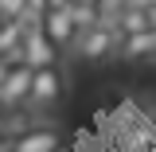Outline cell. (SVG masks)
Wrapping results in <instances>:
<instances>
[{"instance_id":"6da1fadb","label":"cell","mask_w":156,"mask_h":152,"mask_svg":"<svg viewBox=\"0 0 156 152\" xmlns=\"http://www.w3.org/2000/svg\"><path fill=\"white\" fill-rule=\"evenodd\" d=\"M66 97V78L58 66H39L31 70V94H27V109H55Z\"/></svg>"},{"instance_id":"7a4b0ae2","label":"cell","mask_w":156,"mask_h":152,"mask_svg":"<svg viewBox=\"0 0 156 152\" xmlns=\"http://www.w3.org/2000/svg\"><path fill=\"white\" fill-rule=\"evenodd\" d=\"M117 51V31L109 19H101L94 27H86V31H78L74 39V55L86 58V62H101V58H109Z\"/></svg>"},{"instance_id":"3957f363","label":"cell","mask_w":156,"mask_h":152,"mask_svg":"<svg viewBox=\"0 0 156 152\" xmlns=\"http://www.w3.org/2000/svg\"><path fill=\"white\" fill-rule=\"evenodd\" d=\"M20 55H23V62H27L31 70H39V66H58V47H51V43H47V35L39 31L35 23H27V27H23Z\"/></svg>"},{"instance_id":"277c9868","label":"cell","mask_w":156,"mask_h":152,"mask_svg":"<svg viewBox=\"0 0 156 152\" xmlns=\"http://www.w3.org/2000/svg\"><path fill=\"white\" fill-rule=\"evenodd\" d=\"M27 94H31V66H27V62L8 66V74L0 82V101H4V109L27 105Z\"/></svg>"},{"instance_id":"5b68a950","label":"cell","mask_w":156,"mask_h":152,"mask_svg":"<svg viewBox=\"0 0 156 152\" xmlns=\"http://www.w3.org/2000/svg\"><path fill=\"white\" fill-rule=\"evenodd\" d=\"M62 148V133L51 129V125H31L27 133L12 136L8 152H58Z\"/></svg>"},{"instance_id":"8992f818","label":"cell","mask_w":156,"mask_h":152,"mask_svg":"<svg viewBox=\"0 0 156 152\" xmlns=\"http://www.w3.org/2000/svg\"><path fill=\"white\" fill-rule=\"evenodd\" d=\"M35 27L47 35L51 47H74V39H78V27H74V19H70L66 8H58V12H43V19H39Z\"/></svg>"},{"instance_id":"52a82bcc","label":"cell","mask_w":156,"mask_h":152,"mask_svg":"<svg viewBox=\"0 0 156 152\" xmlns=\"http://www.w3.org/2000/svg\"><path fill=\"white\" fill-rule=\"evenodd\" d=\"M117 55L129 58V62H148V58H156V27L117 39Z\"/></svg>"},{"instance_id":"ba28073f","label":"cell","mask_w":156,"mask_h":152,"mask_svg":"<svg viewBox=\"0 0 156 152\" xmlns=\"http://www.w3.org/2000/svg\"><path fill=\"white\" fill-rule=\"evenodd\" d=\"M109 23H113L117 39L136 35V31H148V27H152V23H148V8H140V4H129V8H121L117 16H109Z\"/></svg>"},{"instance_id":"9c48e42d","label":"cell","mask_w":156,"mask_h":152,"mask_svg":"<svg viewBox=\"0 0 156 152\" xmlns=\"http://www.w3.org/2000/svg\"><path fill=\"white\" fill-rule=\"evenodd\" d=\"M0 129L4 136H20L31 129V113H27V105H16V109H4V121H0Z\"/></svg>"},{"instance_id":"30bf717a","label":"cell","mask_w":156,"mask_h":152,"mask_svg":"<svg viewBox=\"0 0 156 152\" xmlns=\"http://www.w3.org/2000/svg\"><path fill=\"white\" fill-rule=\"evenodd\" d=\"M66 12H70V19H74L78 31H86V27H94V23H101V8L98 4H66Z\"/></svg>"},{"instance_id":"8fae6325","label":"cell","mask_w":156,"mask_h":152,"mask_svg":"<svg viewBox=\"0 0 156 152\" xmlns=\"http://www.w3.org/2000/svg\"><path fill=\"white\" fill-rule=\"evenodd\" d=\"M27 0H0V19H20Z\"/></svg>"},{"instance_id":"7c38bea8","label":"cell","mask_w":156,"mask_h":152,"mask_svg":"<svg viewBox=\"0 0 156 152\" xmlns=\"http://www.w3.org/2000/svg\"><path fill=\"white\" fill-rule=\"evenodd\" d=\"M133 152H156V133H140L133 140Z\"/></svg>"},{"instance_id":"4fadbf2b","label":"cell","mask_w":156,"mask_h":152,"mask_svg":"<svg viewBox=\"0 0 156 152\" xmlns=\"http://www.w3.org/2000/svg\"><path fill=\"white\" fill-rule=\"evenodd\" d=\"M129 4H133V0H101V4H98V8H101V16L109 19V16H117V12H121V8H129Z\"/></svg>"},{"instance_id":"5bb4252c","label":"cell","mask_w":156,"mask_h":152,"mask_svg":"<svg viewBox=\"0 0 156 152\" xmlns=\"http://www.w3.org/2000/svg\"><path fill=\"white\" fill-rule=\"evenodd\" d=\"M70 0H47V12H58V8H66Z\"/></svg>"},{"instance_id":"9a60e30c","label":"cell","mask_w":156,"mask_h":152,"mask_svg":"<svg viewBox=\"0 0 156 152\" xmlns=\"http://www.w3.org/2000/svg\"><path fill=\"white\" fill-rule=\"evenodd\" d=\"M8 144H12V140H8V136L0 133V152H8Z\"/></svg>"},{"instance_id":"2e32d148","label":"cell","mask_w":156,"mask_h":152,"mask_svg":"<svg viewBox=\"0 0 156 152\" xmlns=\"http://www.w3.org/2000/svg\"><path fill=\"white\" fill-rule=\"evenodd\" d=\"M4 74H8V62H4V58H0V82H4Z\"/></svg>"},{"instance_id":"e0dca14e","label":"cell","mask_w":156,"mask_h":152,"mask_svg":"<svg viewBox=\"0 0 156 152\" xmlns=\"http://www.w3.org/2000/svg\"><path fill=\"white\" fill-rule=\"evenodd\" d=\"M70 4H101V0H70Z\"/></svg>"},{"instance_id":"ac0fdd59","label":"cell","mask_w":156,"mask_h":152,"mask_svg":"<svg viewBox=\"0 0 156 152\" xmlns=\"http://www.w3.org/2000/svg\"><path fill=\"white\" fill-rule=\"evenodd\" d=\"M0 121H4V101H0Z\"/></svg>"},{"instance_id":"d6986e66","label":"cell","mask_w":156,"mask_h":152,"mask_svg":"<svg viewBox=\"0 0 156 152\" xmlns=\"http://www.w3.org/2000/svg\"><path fill=\"white\" fill-rule=\"evenodd\" d=\"M148 8H156V0H148Z\"/></svg>"},{"instance_id":"ffe728a7","label":"cell","mask_w":156,"mask_h":152,"mask_svg":"<svg viewBox=\"0 0 156 152\" xmlns=\"http://www.w3.org/2000/svg\"><path fill=\"white\" fill-rule=\"evenodd\" d=\"M58 152H66V148H58Z\"/></svg>"},{"instance_id":"44dd1931","label":"cell","mask_w":156,"mask_h":152,"mask_svg":"<svg viewBox=\"0 0 156 152\" xmlns=\"http://www.w3.org/2000/svg\"><path fill=\"white\" fill-rule=\"evenodd\" d=\"M0 23H4V19H0Z\"/></svg>"}]
</instances>
